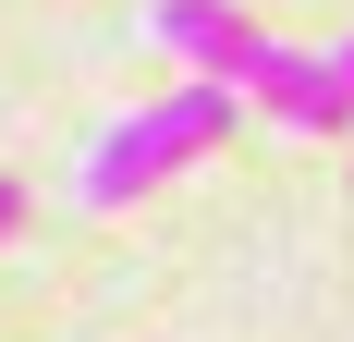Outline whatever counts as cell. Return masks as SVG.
Segmentation results:
<instances>
[{"label": "cell", "mask_w": 354, "mask_h": 342, "mask_svg": "<svg viewBox=\"0 0 354 342\" xmlns=\"http://www.w3.org/2000/svg\"><path fill=\"white\" fill-rule=\"evenodd\" d=\"M330 62H342V86H354V37H342V49H330Z\"/></svg>", "instance_id": "5"}, {"label": "cell", "mask_w": 354, "mask_h": 342, "mask_svg": "<svg viewBox=\"0 0 354 342\" xmlns=\"http://www.w3.org/2000/svg\"><path fill=\"white\" fill-rule=\"evenodd\" d=\"M245 98L269 110V123H293V135H354V86H342L330 49H281V37H269V62L245 73Z\"/></svg>", "instance_id": "3"}, {"label": "cell", "mask_w": 354, "mask_h": 342, "mask_svg": "<svg viewBox=\"0 0 354 342\" xmlns=\"http://www.w3.org/2000/svg\"><path fill=\"white\" fill-rule=\"evenodd\" d=\"M147 37H159L183 73H208V86H245V73L269 62V25H257L245 0H147Z\"/></svg>", "instance_id": "2"}, {"label": "cell", "mask_w": 354, "mask_h": 342, "mask_svg": "<svg viewBox=\"0 0 354 342\" xmlns=\"http://www.w3.org/2000/svg\"><path fill=\"white\" fill-rule=\"evenodd\" d=\"M232 123H245V86H208V73H183L171 98L122 110V123L86 147V171H73V208H135V196H159L171 171H196L208 147H232Z\"/></svg>", "instance_id": "1"}, {"label": "cell", "mask_w": 354, "mask_h": 342, "mask_svg": "<svg viewBox=\"0 0 354 342\" xmlns=\"http://www.w3.org/2000/svg\"><path fill=\"white\" fill-rule=\"evenodd\" d=\"M12 220H25V183H12V171H0V244H12Z\"/></svg>", "instance_id": "4"}]
</instances>
